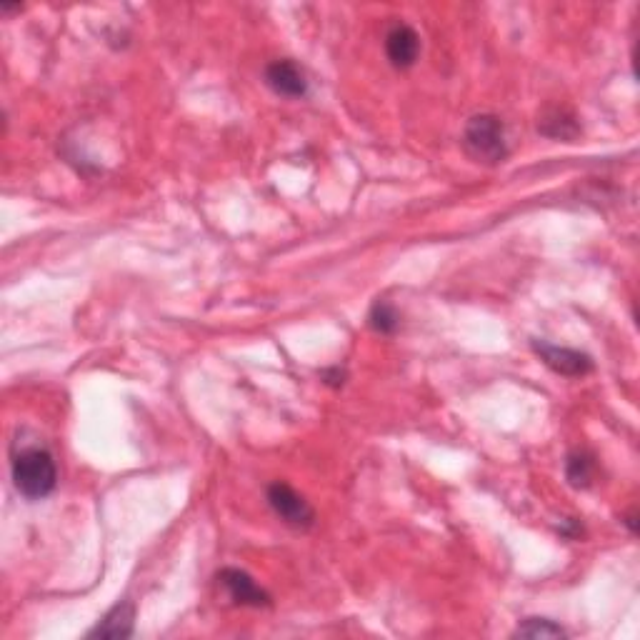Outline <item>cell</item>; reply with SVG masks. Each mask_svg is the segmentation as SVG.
<instances>
[{
  "instance_id": "6da1fadb",
  "label": "cell",
  "mask_w": 640,
  "mask_h": 640,
  "mask_svg": "<svg viewBox=\"0 0 640 640\" xmlns=\"http://www.w3.org/2000/svg\"><path fill=\"white\" fill-rule=\"evenodd\" d=\"M10 475L13 485L25 500H43L58 485V468L55 458L43 445H30V448L18 450L10 463Z\"/></svg>"
},
{
  "instance_id": "7a4b0ae2",
  "label": "cell",
  "mask_w": 640,
  "mask_h": 640,
  "mask_svg": "<svg viewBox=\"0 0 640 640\" xmlns=\"http://www.w3.org/2000/svg\"><path fill=\"white\" fill-rule=\"evenodd\" d=\"M463 148L475 163L498 165L508 158V138L505 125L498 115L480 113L465 123Z\"/></svg>"
},
{
  "instance_id": "3957f363",
  "label": "cell",
  "mask_w": 640,
  "mask_h": 640,
  "mask_svg": "<svg viewBox=\"0 0 640 640\" xmlns=\"http://www.w3.org/2000/svg\"><path fill=\"white\" fill-rule=\"evenodd\" d=\"M265 498L268 505L273 508V513L283 520L285 525L295 530H308L315 523V510L310 508L308 500L298 493L295 488H290L283 480H275L265 490Z\"/></svg>"
},
{
  "instance_id": "277c9868",
  "label": "cell",
  "mask_w": 640,
  "mask_h": 640,
  "mask_svg": "<svg viewBox=\"0 0 640 640\" xmlns=\"http://www.w3.org/2000/svg\"><path fill=\"white\" fill-rule=\"evenodd\" d=\"M533 350L553 373L565 375V378H583L593 370L590 355L580 353L575 348H563V345L545 343V340H533Z\"/></svg>"
},
{
  "instance_id": "5b68a950",
  "label": "cell",
  "mask_w": 640,
  "mask_h": 640,
  "mask_svg": "<svg viewBox=\"0 0 640 640\" xmlns=\"http://www.w3.org/2000/svg\"><path fill=\"white\" fill-rule=\"evenodd\" d=\"M218 583L223 585V590L235 605H243V608H268L270 605L268 590L260 588L253 575H248L245 570L223 568L218 573Z\"/></svg>"
},
{
  "instance_id": "8992f818",
  "label": "cell",
  "mask_w": 640,
  "mask_h": 640,
  "mask_svg": "<svg viewBox=\"0 0 640 640\" xmlns=\"http://www.w3.org/2000/svg\"><path fill=\"white\" fill-rule=\"evenodd\" d=\"M263 78L265 85L280 98H305L308 95V78L293 60H273L265 65Z\"/></svg>"
},
{
  "instance_id": "52a82bcc",
  "label": "cell",
  "mask_w": 640,
  "mask_h": 640,
  "mask_svg": "<svg viewBox=\"0 0 640 640\" xmlns=\"http://www.w3.org/2000/svg\"><path fill=\"white\" fill-rule=\"evenodd\" d=\"M385 55H388L390 65L398 70L413 68L415 60L420 55V35L415 28L405 23H395L393 28L385 33Z\"/></svg>"
},
{
  "instance_id": "ba28073f",
  "label": "cell",
  "mask_w": 640,
  "mask_h": 640,
  "mask_svg": "<svg viewBox=\"0 0 640 640\" xmlns=\"http://www.w3.org/2000/svg\"><path fill=\"white\" fill-rule=\"evenodd\" d=\"M133 623H135L133 603H130V600H123V603L113 605V608L103 615V620L90 630V638H113V640L130 638V635H133Z\"/></svg>"
},
{
  "instance_id": "9c48e42d",
  "label": "cell",
  "mask_w": 640,
  "mask_h": 640,
  "mask_svg": "<svg viewBox=\"0 0 640 640\" xmlns=\"http://www.w3.org/2000/svg\"><path fill=\"white\" fill-rule=\"evenodd\" d=\"M538 133L545 135V138H553V140H575L580 135V123L568 108H545L538 118Z\"/></svg>"
},
{
  "instance_id": "30bf717a",
  "label": "cell",
  "mask_w": 640,
  "mask_h": 640,
  "mask_svg": "<svg viewBox=\"0 0 640 640\" xmlns=\"http://www.w3.org/2000/svg\"><path fill=\"white\" fill-rule=\"evenodd\" d=\"M598 473V463L595 455L588 450H570L565 458V478L573 488H590Z\"/></svg>"
},
{
  "instance_id": "8fae6325",
  "label": "cell",
  "mask_w": 640,
  "mask_h": 640,
  "mask_svg": "<svg viewBox=\"0 0 640 640\" xmlns=\"http://www.w3.org/2000/svg\"><path fill=\"white\" fill-rule=\"evenodd\" d=\"M368 325L375 330V333L393 335L400 325L398 310H395L390 303H385V300H378V303H373V308H370Z\"/></svg>"
},
{
  "instance_id": "7c38bea8",
  "label": "cell",
  "mask_w": 640,
  "mask_h": 640,
  "mask_svg": "<svg viewBox=\"0 0 640 640\" xmlns=\"http://www.w3.org/2000/svg\"><path fill=\"white\" fill-rule=\"evenodd\" d=\"M513 635H518V638H565L568 633H565L563 625L548 618H525Z\"/></svg>"
},
{
  "instance_id": "4fadbf2b",
  "label": "cell",
  "mask_w": 640,
  "mask_h": 640,
  "mask_svg": "<svg viewBox=\"0 0 640 640\" xmlns=\"http://www.w3.org/2000/svg\"><path fill=\"white\" fill-rule=\"evenodd\" d=\"M320 378H323V383L333 385V388H340V385L345 383V370L340 368V365H335V368H328L320 373Z\"/></svg>"
},
{
  "instance_id": "5bb4252c",
  "label": "cell",
  "mask_w": 640,
  "mask_h": 640,
  "mask_svg": "<svg viewBox=\"0 0 640 640\" xmlns=\"http://www.w3.org/2000/svg\"><path fill=\"white\" fill-rule=\"evenodd\" d=\"M560 533H563L565 538H578V535L583 533V525H580L575 518L563 520V525H560Z\"/></svg>"
}]
</instances>
